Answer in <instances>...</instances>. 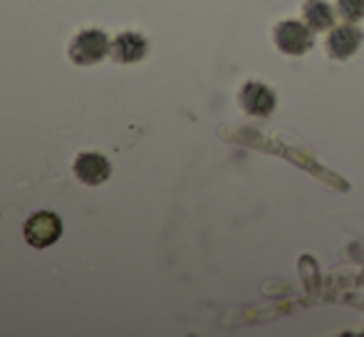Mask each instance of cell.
<instances>
[{"instance_id":"1","label":"cell","mask_w":364,"mask_h":337,"mask_svg":"<svg viewBox=\"0 0 364 337\" xmlns=\"http://www.w3.org/2000/svg\"><path fill=\"white\" fill-rule=\"evenodd\" d=\"M109 38L102 30H82V33L75 35V40L70 43V60L80 68H90V65H97L100 60H105V55H109Z\"/></svg>"},{"instance_id":"2","label":"cell","mask_w":364,"mask_h":337,"mask_svg":"<svg viewBox=\"0 0 364 337\" xmlns=\"http://www.w3.org/2000/svg\"><path fill=\"white\" fill-rule=\"evenodd\" d=\"M63 236V221L58 213L53 211H40L28 218L25 223V241L33 248H48L60 241Z\"/></svg>"},{"instance_id":"3","label":"cell","mask_w":364,"mask_h":337,"mask_svg":"<svg viewBox=\"0 0 364 337\" xmlns=\"http://www.w3.org/2000/svg\"><path fill=\"white\" fill-rule=\"evenodd\" d=\"M75 176L80 178L85 186H100L109 178L112 166L109 161L102 154H92V151H85L75 159Z\"/></svg>"},{"instance_id":"4","label":"cell","mask_w":364,"mask_h":337,"mask_svg":"<svg viewBox=\"0 0 364 337\" xmlns=\"http://www.w3.org/2000/svg\"><path fill=\"white\" fill-rule=\"evenodd\" d=\"M109 55L114 63L119 65H132L144 60L146 55V40L139 33H122L119 38H114L109 48Z\"/></svg>"},{"instance_id":"5","label":"cell","mask_w":364,"mask_h":337,"mask_svg":"<svg viewBox=\"0 0 364 337\" xmlns=\"http://www.w3.org/2000/svg\"><path fill=\"white\" fill-rule=\"evenodd\" d=\"M275 40H278V48L285 50L290 55H300L310 48V33H307L305 25L300 23H283L275 30Z\"/></svg>"},{"instance_id":"6","label":"cell","mask_w":364,"mask_h":337,"mask_svg":"<svg viewBox=\"0 0 364 337\" xmlns=\"http://www.w3.org/2000/svg\"><path fill=\"white\" fill-rule=\"evenodd\" d=\"M240 100H243L245 109H248L250 114H268L275 105L273 92L263 85H248L243 90V95H240Z\"/></svg>"},{"instance_id":"7","label":"cell","mask_w":364,"mask_h":337,"mask_svg":"<svg viewBox=\"0 0 364 337\" xmlns=\"http://www.w3.org/2000/svg\"><path fill=\"white\" fill-rule=\"evenodd\" d=\"M360 40H362L360 30H355V28H337L335 33L330 35L332 55H335V58H347V55H352L357 50Z\"/></svg>"},{"instance_id":"8","label":"cell","mask_w":364,"mask_h":337,"mask_svg":"<svg viewBox=\"0 0 364 337\" xmlns=\"http://www.w3.org/2000/svg\"><path fill=\"white\" fill-rule=\"evenodd\" d=\"M305 20L312 30H322L332 25V13H330V8H327V3H322V0H310L305 8Z\"/></svg>"},{"instance_id":"9","label":"cell","mask_w":364,"mask_h":337,"mask_svg":"<svg viewBox=\"0 0 364 337\" xmlns=\"http://www.w3.org/2000/svg\"><path fill=\"white\" fill-rule=\"evenodd\" d=\"M340 5L347 18H360V15H364V0H340Z\"/></svg>"}]
</instances>
